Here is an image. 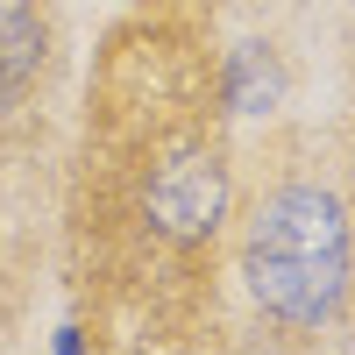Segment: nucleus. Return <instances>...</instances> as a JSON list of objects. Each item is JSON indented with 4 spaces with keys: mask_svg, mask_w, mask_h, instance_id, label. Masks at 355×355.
Listing matches in <instances>:
<instances>
[{
    "mask_svg": "<svg viewBox=\"0 0 355 355\" xmlns=\"http://www.w3.org/2000/svg\"><path fill=\"white\" fill-rule=\"evenodd\" d=\"M57 355H85V348H78V334H64V341H57Z\"/></svg>",
    "mask_w": 355,
    "mask_h": 355,
    "instance_id": "39448f33",
    "label": "nucleus"
},
{
    "mask_svg": "<svg viewBox=\"0 0 355 355\" xmlns=\"http://www.w3.org/2000/svg\"><path fill=\"white\" fill-rule=\"evenodd\" d=\"M220 206H227V178H220L214 157H178V164L157 171V185H150V214L171 234H214Z\"/></svg>",
    "mask_w": 355,
    "mask_h": 355,
    "instance_id": "f03ea898",
    "label": "nucleus"
},
{
    "mask_svg": "<svg viewBox=\"0 0 355 355\" xmlns=\"http://www.w3.org/2000/svg\"><path fill=\"white\" fill-rule=\"evenodd\" d=\"M227 93H234V107H242V114H263V107H277L284 78H277V64H270L263 50H242V57H234V78H227Z\"/></svg>",
    "mask_w": 355,
    "mask_h": 355,
    "instance_id": "20e7f679",
    "label": "nucleus"
},
{
    "mask_svg": "<svg viewBox=\"0 0 355 355\" xmlns=\"http://www.w3.org/2000/svg\"><path fill=\"white\" fill-rule=\"evenodd\" d=\"M36 57H43V21H36V8H28V0H0V100L28 85Z\"/></svg>",
    "mask_w": 355,
    "mask_h": 355,
    "instance_id": "7ed1b4c3",
    "label": "nucleus"
},
{
    "mask_svg": "<svg viewBox=\"0 0 355 355\" xmlns=\"http://www.w3.org/2000/svg\"><path fill=\"white\" fill-rule=\"evenodd\" d=\"M249 284L277 320H327L348 284V220L327 192L291 185L249 227Z\"/></svg>",
    "mask_w": 355,
    "mask_h": 355,
    "instance_id": "f257e3e1",
    "label": "nucleus"
}]
</instances>
